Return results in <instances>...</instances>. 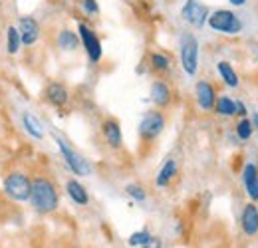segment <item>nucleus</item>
Masks as SVG:
<instances>
[{
	"label": "nucleus",
	"instance_id": "c85d7f7f",
	"mask_svg": "<svg viewBox=\"0 0 258 248\" xmlns=\"http://www.w3.org/2000/svg\"><path fill=\"white\" fill-rule=\"evenodd\" d=\"M248 111H246V105L242 103V101H236V115H240V117H244Z\"/></svg>",
	"mask_w": 258,
	"mask_h": 248
},
{
	"label": "nucleus",
	"instance_id": "aec40b11",
	"mask_svg": "<svg viewBox=\"0 0 258 248\" xmlns=\"http://www.w3.org/2000/svg\"><path fill=\"white\" fill-rule=\"evenodd\" d=\"M4 48H6V54L8 56H16L20 50H22V38H20V32L16 26H8L6 34H4Z\"/></svg>",
	"mask_w": 258,
	"mask_h": 248
},
{
	"label": "nucleus",
	"instance_id": "f8f14e48",
	"mask_svg": "<svg viewBox=\"0 0 258 248\" xmlns=\"http://www.w3.org/2000/svg\"><path fill=\"white\" fill-rule=\"evenodd\" d=\"M44 99H46L48 105H52L56 109H62L70 101V90L62 82H50L44 90Z\"/></svg>",
	"mask_w": 258,
	"mask_h": 248
},
{
	"label": "nucleus",
	"instance_id": "7c9ffc66",
	"mask_svg": "<svg viewBox=\"0 0 258 248\" xmlns=\"http://www.w3.org/2000/svg\"><path fill=\"white\" fill-rule=\"evenodd\" d=\"M252 123H254V129L258 131V113H254V121Z\"/></svg>",
	"mask_w": 258,
	"mask_h": 248
},
{
	"label": "nucleus",
	"instance_id": "cd10ccee",
	"mask_svg": "<svg viewBox=\"0 0 258 248\" xmlns=\"http://www.w3.org/2000/svg\"><path fill=\"white\" fill-rule=\"evenodd\" d=\"M141 248H163V242H161V238H157V236H151V240H149L147 244H143Z\"/></svg>",
	"mask_w": 258,
	"mask_h": 248
},
{
	"label": "nucleus",
	"instance_id": "6ab92c4d",
	"mask_svg": "<svg viewBox=\"0 0 258 248\" xmlns=\"http://www.w3.org/2000/svg\"><path fill=\"white\" fill-rule=\"evenodd\" d=\"M177 173H179V165H177V161H175V159H167V161L163 163V167L159 169L157 177H155V185L159 187V189L169 187L171 185V181L177 177Z\"/></svg>",
	"mask_w": 258,
	"mask_h": 248
},
{
	"label": "nucleus",
	"instance_id": "dca6fc26",
	"mask_svg": "<svg viewBox=\"0 0 258 248\" xmlns=\"http://www.w3.org/2000/svg\"><path fill=\"white\" fill-rule=\"evenodd\" d=\"M149 68L157 76H167L173 70V58L169 54H165V52H157L155 50V52L149 54Z\"/></svg>",
	"mask_w": 258,
	"mask_h": 248
},
{
	"label": "nucleus",
	"instance_id": "1a4fd4ad",
	"mask_svg": "<svg viewBox=\"0 0 258 248\" xmlns=\"http://www.w3.org/2000/svg\"><path fill=\"white\" fill-rule=\"evenodd\" d=\"M16 28L20 32L22 46H26V48L34 46V44L40 40V36H42V26H40V22H38L34 16H28V14L18 18Z\"/></svg>",
	"mask_w": 258,
	"mask_h": 248
},
{
	"label": "nucleus",
	"instance_id": "0eeeda50",
	"mask_svg": "<svg viewBox=\"0 0 258 248\" xmlns=\"http://www.w3.org/2000/svg\"><path fill=\"white\" fill-rule=\"evenodd\" d=\"M78 34H80V42H82V48H84L88 60L92 64L101 62L103 48H101V40H99L97 32L86 22H78Z\"/></svg>",
	"mask_w": 258,
	"mask_h": 248
},
{
	"label": "nucleus",
	"instance_id": "9d476101",
	"mask_svg": "<svg viewBox=\"0 0 258 248\" xmlns=\"http://www.w3.org/2000/svg\"><path fill=\"white\" fill-rule=\"evenodd\" d=\"M195 99H197L199 109L213 111L215 103H217V90H215V86L211 82H207V80H199L195 84Z\"/></svg>",
	"mask_w": 258,
	"mask_h": 248
},
{
	"label": "nucleus",
	"instance_id": "ddd939ff",
	"mask_svg": "<svg viewBox=\"0 0 258 248\" xmlns=\"http://www.w3.org/2000/svg\"><path fill=\"white\" fill-rule=\"evenodd\" d=\"M149 99H151L153 105L159 107V109L169 107L171 101H173V90H171V86H169L165 80H155V82L151 84V90H149Z\"/></svg>",
	"mask_w": 258,
	"mask_h": 248
},
{
	"label": "nucleus",
	"instance_id": "7ed1b4c3",
	"mask_svg": "<svg viewBox=\"0 0 258 248\" xmlns=\"http://www.w3.org/2000/svg\"><path fill=\"white\" fill-rule=\"evenodd\" d=\"M52 137H54V141H56L60 153L64 157L68 169H70L74 175H78V177H88V175H92V163L82 155V153H78V151L70 145V141H68L66 137L58 135V133H52Z\"/></svg>",
	"mask_w": 258,
	"mask_h": 248
},
{
	"label": "nucleus",
	"instance_id": "20e7f679",
	"mask_svg": "<svg viewBox=\"0 0 258 248\" xmlns=\"http://www.w3.org/2000/svg\"><path fill=\"white\" fill-rule=\"evenodd\" d=\"M209 28L217 34H225V36H236L240 34L244 24L240 20V16L234 12V10H226V8H219V10H213L209 14V20H207Z\"/></svg>",
	"mask_w": 258,
	"mask_h": 248
},
{
	"label": "nucleus",
	"instance_id": "bb28decb",
	"mask_svg": "<svg viewBox=\"0 0 258 248\" xmlns=\"http://www.w3.org/2000/svg\"><path fill=\"white\" fill-rule=\"evenodd\" d=\"M244 189H246V195L252 201H258V177L252 179V181H248V183H244Z\"/></svg>",
	"mask_w": 258,
	"mask_h": 248
},
{
	"label": "nucleus",
	"instance_id": "4be33fe9",
	"mask_svg": "<svg viewBox=\"0 0 258 248\" xmlns=\"http://www.w3.org/2000/svg\"><path fill=\"white\" fill-rule=\"evenodd\" d=\"M215 111L223 117H234L236 115V101L228 95H221L217 97V103H215Z\"/></svg>",
	"mask_w": 258,
	"mask_h": 248
},
{
	"label": "nucleus",
	"instance_id": "2eb2a0df",
	"mask_svg": "<svg viewBox=\"0 0 258 248\" xmlns=\"http://www.w3.org/2000/svg\"><path fill=\"white\" fill-rule=\"evenodd\" d=\"M240 226L246 236H256L258 234V207L254 203H248L240 215Z\"/></svg>",
	"mask_w": 258,
	"mask_h": 248
},
{
	"label": "nucleus",
	"instance_id": "b1692460",
	"mask_svg": "<svg viewBox=\"0 0 258 248\" xmlns=\"http://www.w3.org/2000/svg\"><path fill=\"white\" fill-rule=\"evenodd\" d=\"M151 232L149 230H137V232H133L131 236L127 238V244L131 248H141L143 244H147L149 240H151Z\"/></svg>",
	"mask_w": 258,
	"mask_h": 248
},
{
	"label": "nucleus",
	"instance_id": "412c9836",
	"mask_svg": "<svg viewBox=\"0 0 258 248\" xmlns=\"http://www.w3.org/2000/svg\"><path fill=\"white\" fill-rule=\"evenodd\" d=\"M217 72H219L221 80L225 82V86H228V88H238V86H240L238 74L234 72V68L230 66V62H226V60H221V62L217 64Z\"/></svg>",
	"mask_w": 258,
	"mask_h": 248
},
{
	"label": "nucleus",
	"instance_id": "f257e3e1",
	"mask_svg": "<svg viewBox=\"0 0 258 248\" xmlns=\"http://www.w3.org/2000/svg\"><path fill=\"white\" fill-rule=\"evenodd\" d=\"M30 205L36 213L50 215L58 211L60 207V191L56 183L46 175L32 177V193H30Z\"/></svg>",
	"mask_w": 258,
	"mask_h": 248
},
{
	"label": "nucleus",
	"instance_id": "4468645a",
	"mask_svg": "<svg viewBox=\"0 0 258 248\" xmlns=\"http://www.w3.org/2000/svg\"><path fill=\"white\" fill-rule=\"evenodd\" d=\"M66 195L78 207H88L90 205V193H88V189L82 185L78 179H68L66 181Z\"/></svg>",
	"mask_w": 258,
	"mask_h": 248
},
{
	"label": "nucleus",
	"instance_id": "423d86ee",
	"mask_svg": "<svg viewBox=\"0 0 258 248\" xmlns=\"http://www.w3.org/2000/svg\"><path fill=\"white\" fill-rule=\"evenodd\" d=\"M165 125H167V119L161 111H147L141 121H139V127H137V133H139V139L141 143H153L155 139H159L163 131H165Z\"/></svg>",
	"mask_w": 258,
	"mask_h": 248
},
{
	"label": "nucleus",
	"instance_id": "c756f323",
	"mask_svg": "<svg viewBox=\"0 0 258 248\" xmlns=\"http://www.w3.org/2000/svg\"><path fill=\"white\" fill-rule=\"evenodd\" d=\"M232 6H244L246 4V0H228Z\"/></svg>",
	"mask_w": 258,
	"mask_h": 248
},
{
	"label": "nucleus",
	"instance_id": "f03ea898",
	"mask_svg": "<svg viewBox=\"0 0 258 248\" xmlns=\"http://www.w3.org/2000/svg\"><path fill=\"white\" fill-rule=\"evenodd\" d=\"M2 191L14 203H28L32 193V179L24 171H10L2 181Z\"/></svg>",
	"mask_w": 258,
	"mask_h": 248
},
{
	"label": "nucleus",
	"instance_id": "a878e982",
	"mask_svg": "<svg viewBox=\"0 0 258 248\" xmlns=\"http://www.w3.org/2000/svg\"><path fill=\"white\" fill-rule=\"evenodd\" d=\"M78 4H80V8L84 10L86 16H97V14H99V4H97V0H78Z\"/></svg>",
	"mask_w": 258,
	"mask_h": 248
},
{
	"label": "nucleus",
	"instance_id": "5701e85b",
	"mask_svg": "<svg viewBox=\"0 0 258 248\" xmlns=\"http://www.w3.org/2000/svg\"><path fill=\"white\" fill-rule=\"evenodd\" d=\"M236 135H238V139L240 141H248L250 137H252V131H254V123L248 119V117H242L238 123H236Z\"/></svg>",
	"mask_w": 258,
	"mask_h": 248
},
{
	"label": "nucleus",
	"instance_id": "a211bd4d",
	"mask_svg": "<svg viewBox=\"0 0 258 248\" xmlns=\"http://www.w3.org/2000/svg\"><path fill=\"white\" fill-rule=\"evenodd\" d=\"M22 127H24V131L32 137V139H38V141H42L44 139V135H46V129H44V125L42 121L30 113V111H22Z\"/></svg>",
	"mask_w": 258,
	"mask_h": 248
},
{
	"label": "nucleus",
	"instance_id": "393cba45",
	"mask_svg": "<svg viewBox=\"0 0 258 248\" xmlns=\"http://www.w3.org/2000/svg\"><path fill=\"white\" fill-rule=\"evenodd\" d=\"M125 195H127L129 199H133L135 203H143L147 199V191L141 185H137V183H129L125 187Z\"/></svg>",
	"mask_w": 258,
	"mask_h": 248
},
{
	"label": "nucleus",
	"instance_id": "9b49d317",
	"mask_svg": "<svg viewBox=\"0 0 258 248\" xmlns=\"http://www.w3.org/2000/svg\"><path fill=\"white\" fill-rule=\"evenodd\" d=\"M101 135L103 141L109 149H121L123 147V133H121V125L115 117H107L101 121Z\"/></svg>",
	"mask_w": 258,
	"mask_h": 248
},
{
	"label": "nucleus",
	"instance_id": "39448f33",
	"mask_svg": "<svg viewBox=\"0 0 258 248\" xmlns=\"http://www.w3.org/2000/svg\"><path fill=\"white\" fill-rule=\"evenodd\" d=\"M199 54H201V44L197 40V36L191 32H185L179 40V60L183 72L193 78L199 72Z\"/></svg>",
	"mask_w": 258,
	"mask_h": 248
},
{
	"label": "nucleus",
	"instance_id": "6e6552de",
	"mask_svg": "<svg viewBox=\"0 0 258 248\" xmlns=\"http://www.w3.org/2000/svg\"><path fill=\"white\" fill-rule=\"evenodd\" d=\"M209 14H211L209 8L201 0H187L181 8V18L193 28H203L209 20Z\"/></svg>",
	"mask_w": 258,
	"mask_h": 248
},
{
	"label": "nucleus",
	"instance_id": "f3484780",
	"mask_svg": "<svg viewBox=\"0 0 258 248\" xmlns=\"http://www.w3.org/2000/svg\"><path fill=\"white\" fill-rule=\"evenodd\" d=\"M56 42H58V48L64 52H76L78 48H82L80 34L72 28H62L56 36Z\"/></svg>",
	"mask_w": 258,
	"mask_h": 248
}]
</instances>
